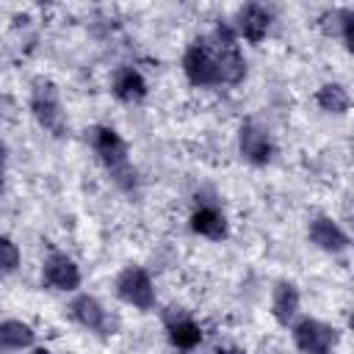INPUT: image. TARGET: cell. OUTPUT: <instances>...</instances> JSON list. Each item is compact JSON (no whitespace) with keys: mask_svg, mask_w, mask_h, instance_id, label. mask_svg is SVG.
Wrapping results in <instances>:
<instances>
[{"mask_svg":"<svg viewBox=\"0 0 354 354\" xmlns=\"http://www.w3.org/2000/svg\"><path fill=\"white\" fill-rule=\"evenodd\" d=\"M183 72L194 86H235L246 77V61L230 25L191 41L183 53Z\"/></svg>","mask_w":354,"mask_h":354,"instance_id":"obj_1","label":"cell"},{"mask_svg":"<svg viewBox=\"0 0 354 354\" xmlns=\"http://www.w3.org/2000/svg\"><path fill=\"white\" fill-rule=\"evenodd\" d=\"M91 147H94L97 158L102 160V166L108 169L111 180L122 191H133L136 188V169L130 163V149H127L124 138L113 127L100 124L91 130Z\"/></svg>","mask_w":354,"mask_h":354,"instance_id":"obj_2","label":"cell"},{"mask_svg":"<svg viewBox=\"0 0 354 354\" xmlns=\"http://www.w3.org/2000/svg\"><path fill=\"white\" fill-rule=\"evenodd\" d=\"M30 111L36 116V122L55 138L66 136V113H64V105H61V97H58V88L53 80H44L39 77L33 83V91H30Z\"/></svg>","mask_w":354,"mask_h":354,"instance_id":"obj_3","label":"cell"},{"mask_svg":"<svg viewBox=\"0 0 354 354\" xmlns=\"http://www.w3.org/2000/svg\"><path fill=\"white\" fill-rule=\"evenodd\" d=\"M340 332L318 318H301L293 324V343L301 354H326L337 346Z\"/></svg>","mask_w":354,"mask_h":354,"instance_id":"obj_4","label":"cell"},{"mask_svg":"<svg viewBox=\"0 0 354 354\" xmlns=\"http://www.w3.org/2000/svg\"><path fill=\"white\" fill-rule=\"evenodd\" d=\"M116 296L124 304L136 307V310H152L155 301H158L155 285H152L149 274L144 268H138V266H130V268H124L119 274V279H116Z\"/></svg>","mask_w":354,"mask_h":354,"instance_id":"obj_5","label":"cell"},{"mask_svg":"<svg viewBox=\"0 0 354 354\" xmlns=\"http://www.w3.org/2000/svg\"><path fill=\"white\" fill-rule=\"evenodd\" d=\"M238 149L241 155L254 163V166H266L274 155V144H271V136L266 127H260L257 122H243L241 130H238Z\"/></svg>","mask_w":354,"mask_h":354,"instance_id":"obj_6","label":"cell"},{"mask_svg":"<svg viewBox=\"0 0 354 354\" xmlns=\"http://www.w3.org/2000/svg\"><path fill=\"white\" fill-rule=\"evenodd\" d=\"M41 279L47 288L53 290H75L80 285V268L72 257L61 254V252H53L47 260H44V268H41Z\"/></svg>","mask_w":354,"mask_h":354,"instance_id":"obj_7","label":"cell"},{"mask_svg":"<svg viewBox=\"0 0 354 354\" xmlns=\"http://www.w3.org/2000/svg\"><path fill=\"white\" fill-rule=\"evenodd\" d=\"M307 235H310V241H313L318 249H324V252L337 254V252L348 249V235H346L343 227H340L335 218H329V216H315V218L310 221V227H307Z\"/></svg>","mask_w":354,"mask_h":354,"instance_id":"obj_8","label":"cell"},{"mask_svg":"<svg viewBox=\"0 0 354 354\" xmlns=\"http://www.w3.org/2000/svg\"><path fill=\"white\" fill-rule=\"evenodd\" d=\"M69 315H72L80 326H86L88 332H108V313H105V307H102L94 296H88V293H80V296L72 299Z\"/></svg>","mask_w":354,"mask_h":354,"instance_id":"obj_9","label":"cell"},{"mask_svg":"<svg viewBox=\"0 0 354 354\" xmlns=\"http://www.w3.org/2000/svg\"><path fill=\"white\" fill-rule=\"evenodd\" d=\"M268 28H271V11H268L266 6L249 3V6H243V8L238 11V33H241L246 41H252V44L263 41L266 33H268Z\"/></svg>","mask_w":354,"mask_h":354,"instance_id":"obj_10","label":"cell"},{"mask_svg":"<svg viewBox=\"0 0 354 354\" xmlns=\"http://www.w3.org/2000/svg\"><path fill=\"white\" fill-rule=\"evenodd\" d=\"M111 91L116 100L122 102H141L147 97V80L138 69L133 66H119L113 72V80H111Z\"/></svg>","mask_w":354,"mask_h":354,"instance_id":"obj_11","label":"cell"},{"mask_svg":"<svg viewBox=\"0 0 354 354\" xmlns=\"http://www.w3.org/2000/svg\"><path fill=\"white\" fill-rule=\"evenodd\" d=\"M296 313H299V290H296V285L288 282V279L277 282L274 293H271V315L277 318V324L288 326V324H293Z\"/></svg>","mask_w":354,"mask_h":354,"instance_id":"obj_12","label":"cell"},{"mask_svg":"<svg viewBox=\"0 0 354 354\" xmlns=\"http://www.w3.org/2000/svg\"><path fill=\"white\" fill-rule=\"evenodd\" d=\"M166 335H169V343L180 351H191L202 343V326L183 313L177 318H166Z\"/></svg>","mask_w":354,"mask_h":354,"instance_id":"obj_13","label":"cell"},{"mask_svg":"<svg viewBox=\"0 0 354 354\" xmlns=\"http://www.w3.org/2000/svg\"><path fill=\"white\" fill-rule=\"evenodd\" d=\"M191 230H194L196 235L207 238V241H224V238L230 235L227 218H224V213H218L216 207H199V210H194V216H191Z\"/></svg>","mask_w":354,"mask_h":354,"instance_id":"obj_14","label":"cell"},{"mask_svg":"<svg viewBox=\"0 0 354 354\" xmlns=\"http://www.w3.org/2000/svg\"><path fill=\"white\" fill-rule=\"evenodd\" d=\"M33 337H36V332L30 329V324L14 321V318L0 321V354L28 348V346H33Z\"/></svg>","mask_w":354,"mask_h":354,"instance_id":"obj_15","label":"cell"},{"mask_svg":"<svg viewBox=\"0 0 354 354\" xmlns=\"http://www.w3.org/2000/svg\"><path fill=\"white\" fill-rule=\"evenodd\" d=\"M315 102L326 113H346L348 105H351V97L340 83H324L318 88V94H315Z\"/></svg>","mask_w":354,"mask_h":354,"instance_id":"obj_16","label":"cell"},{"mask_svg":"<svg viewBox=\"0 0 354 354\" xmlns=\"http://www.w3.org/2000/svg\"><path fill=\"white\" fill-rule=\"evenodd\" d=\"M19 260H22L19 246H17L11 238L0 235V274H11V271H17V268H19Z\"/></svg>","mask_w":354,"mask_h":354,"instance_id":"obj_17","label":"cell"},{"mask_svg":"<svg viewBox=\"0 0 354 354\" xmlns=\"http://www.w3.org/2000/svg\"><path fill=\"white\" fill-rule=\"evenodd\" d=\"M332 17H335V22H337L335 30L340 33L343 44L351 47V41H354V8H340V11H335Z\"/></svg>","mask_w":354,"mask_h":354,"instance_id":"obj_18","label":"cell"},{"mask_svg":"<svg viewBox=\"0 0 354 354\" xmlns=\"http://www.w3.org/2000/svg\"><path fill=\"white\" fill-rule=\"evenodd\" d=\"M216 354H243V348H235V346H224V348H218Z\"/></svg>","mask_w":354,"mask_h":354,"instance_id":"obj_19","label":"cell"},{"mask_svg":"<svg viewBox=\"0 0 354 354\" xmlns=\"http://www.w3.org/2000/svg\"><path fill=\"white\" fill-rule=\"evenodd\" d=\"M0 188H3V144H0Z\"/></svg>","mask_w":354,"mask_h":354,"instance_id":"obj_20","label":"cell"},{"mask_svg":"<svg viewBox=\"0 0 354 354\" xmlns=\"http://www.w3.org/2000/svg\"><path fill=\"white\" fill-rule=\"evenodd\" d=\"M33 354H50V351H47V348H36Z\"/></svg>","mask_w":354,"mask_h":354,"instance_id":"obj_21","label":"cell"},{"mask_svg":"<svg viewBox=\"0 0 354 354\" xmlns=\"http://www.w3.org/2000/svg\"><path fill=\"white\" fill-rule=\"evenodd\" d=\"M326 354H332V351H326Z\"/></svg>","mask_w":354,"mask_h":354,"instance_id":"obj_22","label":"cell"}]
</instances>
